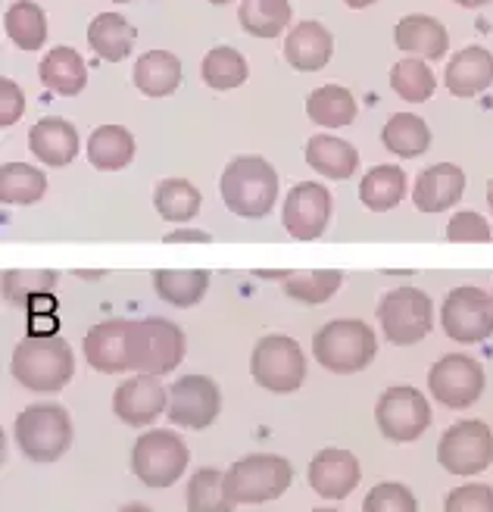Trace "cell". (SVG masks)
<instances>
[{
    "mask_svg": "<svg viewBox=\"0 0 493 512\" xmlns=\"http://www.w3.org/2000/svg\"><path fill=\"white\" fill-rule=\"evenodd\" d=\"M88 366L103 375L128 372V319H107L85 335Z\"/></svg>",
    "mask_w": 493,
    "mask_h": 512,
    "instance_id": "19",
    "label": "cell"
},
{
    "mask_svg": "<svg viewBox=\"0 0 493 512\" xmlns=\"http://www.w3.org/2000/svg\"><path fill=\"white\" fill-rule=\"evenodd\" d=\"M219 194L235 216L263 219L275 207L278 172L263 157H235L222 169Z\"/></svg>",
    "mask_w": 493,
    "mask_h": 512,
    "instance_id": "2",
    "label": "cell"
},
{
    "mask_svg": "<svg viewBox=\"0 0 493 512\" xmlns=\"http://www.w3.org/2000/svg\"><path fill=\"white\" fill-rule=\"evenodd\" d=\"M169 406V391L157 381V375H135L122 381L113 394V413L132 428H147L157 422Z\"/></svg>",
    "mask_w": 493,
    "mask_h": 512,
    "instance_id": "16",
    "label": "cell"
},
{
    "mask_svg": "<svg viewBox=\"0 0 493 512\" xmlns=\"http://www.w3.org/2000/svg\"><path fill=\"white\" fill-rule=\"evenodd\" d=\"M356 97L341 85L316 88L306 100V116L322 128H344L356 119Z\"/></svg>",
    "mask_w": 493,
    "mask_h": 512,
    "instance_id": "33",
    "label": "cell"
},
{
    "mask_svg": "<svg viewBox=\"0 0 493 512\" xmlns=\"http://www.w3.org/2000/svg\"><path fill=\"white\" fill-rule=\"evenodd\" d=\"M247 60L238 54L235 47H213L210 54L203 57L200 75L203 82L210 85L213 91H231L241 88L247 82Z\"/></svg>",
    "mask_w": 493,
    "mask_h": 512,
    "instance_id": "38",
    "label": "cell"
},
{
    "mask_svg": "<svg viewBox=\"0 0 493 512\" xmlns=\"http://www.w3.org/2000/svg\"><path fill=\"white\" fill-rule=\"evenodd\" d=\"M313 512H337V509H313Z\"/></svg>",
    "mask_w": 493,
    "mask_h": 512,
    "instance_id": "52",
    "label": "cell"
},
{
    "mask_svg": "<svg viewBox=\"0 0 493 512\" xmlns=\"http://www.w3.org/2000/svg\"><path fill=\"white\" fill-rule=\"evenodd\" d=\"M487 207H490V213H493V178L487 182Z\"/></svg>",
    "mask_w": 493,
    "mask_h": 512,
    "instance_id": "49",
    "label": "cell"
},
{
    "mask_svg": "<svg viewBox=\"0 0 493 512\" xmlns=\"http://www.w3.org/2000/svg\"><path fill=\"white\" fill-rule=\"evenodd\" d=\"M7 35L16 47L22 50H41L47 41V16L32 0H19L4 16Z\"/></svg>",
    "mask_w": 493,
    "mask_h": 512,
    "instance_id": "36",
    "label": "cell"
},
{
    "mask_svg": "<svg viewBox=\"0 0 493 512\" xmlns=\"http://www.w3.org/2000/svg\"><path fill=\"white\" fill-rule=\"evenodd\" d=\"M238 19L253 38H278L291 25V4L288 0H244Z\"/></svg>",
    "mask_w": 493,
    "mask_h": 512,
    "instance_id": "34",
    "label": "cell"
},
{
    "mask_svg": "<svg viewBox=\"0 0 493 512\" xmlns=\"http://www.w3.org/2000/svg\"><path fill=\"white\" fill-rule=\"evenodd\" d=\"M29 147L41 163L60 169V166H69L75 157H79V132H75V125L66 119L47 116V119L32 125Z\"/></svg>",
    "mask_w": 493,
    "mask_h": 512,
    "instance_id": "21",
    "label": "cell"
},
{
    "mask_svg": "<svg viewBox=\"0 0 493 512\" xmlns=\"http://www.w3.org/2000/svg\"><path fill=\"white\" fill-rule=\"evenodd\" d=\"M378 322L384 338L397 347H412L428 338L434 325V306L431 297L419 288H394L387 291L378 303Z\"/></svg>",
    "mask_w": 493,
    "mask_h": 512,
    "instance_id": "7",
    "label": "cell"
},
{
    "mask_svg": "<svg viewBox=\"0 0 493 512\" xmlns=\"http://www.w3.org/2000/svg\"><path fill=\"white\" fill-rule=\"evenodd\" d=\"M444 512H493L490 484H459L444 500Z\"/></svg>",
    "mask_w": 493,
    "mask_h": 512,
    "instance_id": "42",
    "label": "cell"
},
{
    "mask_svg": "<svg viewBox=\"0 0 493 512\" xmlns=\"http://www.w3.org/2000/svg\"><path fill=\"white\" fill-rule=\"evenodd\" d=\"M135 85L144 97H169L181 85V60L169 50H147L135 63Z\"/></svg>",
    "mask_w": 493,
    "mask_h": 512,
    "instance_id": "27",
    "label": "cell"
},
{
    "mask_svg": "<svg viewBox=\"0 0 493 512\" xmlns=\"http://www.w3.org/2000/svg\"><path fill=\"white\" fill-rule=\"evenodd\" d=\"M344 4H347L350 10H366V7L375 4V0H344Z\"/></svg>",
    "mask_w": 493,
    "mask_h": 512,
    "instance_id": "46",
    "label": "cell"
},
{
    "mask_svg": "<svg viewBox=\"0 0 493 512\" xmlns=\"http://www.w3.org/2000/svg\"><path fill=\"white\" fill-rule=\"evenodd\" d=\"M447 338L459 344H481L493 335V297L481 288H453L440 306Z\"/></svg>",
    "mask_w": 493,
    "mask_h": 512,
    "instance_id": "12",
    "label": "cell"
},
{
    "mask_svg": "<svg viewBox=\"0 0 493 512\" xmlns=\"http://www.w3.org/2000/svg\"><path fill=\"white\" fill-rule=\"evenodd\" d=\"M453 4H459V7H484V4H493V0H453Z\"/></svg>",
    "mask_w": 493,
    "mask_h": 512,
    "instance_id": "47",
    "label": "cell"
},
{
    "mask_svg": "<svg viewBox=\"0 0 493 512\" xmlns=\"http://www.w3.org/2000/svg\"><path fill=\"white\" fill-rule=\"evenodd\" d=\"M153 288L157 294L172 303L188 310V306H197L210 288V272L206 269H157L153 272Z\"/></svg>",
    "mask_w": 493,
    "mask_h": 512,
    "instance_id": "30",
    "label": "cell"
},
{
    "mask_svg": "<svg viewBox=\"0 0 493 512\" xmlns=\"http://www.w3.org/2000/svg\"><path fill=\"white\" fill-rule=\"evenodd\" d=\"M428 388L437 403L447 409H465L484 394V366L475 356L465 353H447L431 366Z\"/></svg>",
    "mask_w": 493,
    "mask_h": 512,
    "instance_id": "14",
    "label": "cell"
},
{
    "mask_svg": "<svg viewBox=\"0 0 493 512\" xmlns=\"http://www.w3.org/2000/svg\"><path fill=\"white\" fill-rule=\"evenodd\" d=\"M110 4H132V0H110Z\"/></svg>",
    "mask_w": 493,
    "mask_h": 512,
    "instance_id": "51",
    "label": "cell"
},
{
    "mask_svg": "<svg viewBox=\"0 0 493 512\" xmlns=\"http://www.w3.org/2000/svg\"><path fill=\"white\" fill-rule=\"evenodd\" d=\"M25 113V97L22 88L13 79H0V125H13Z\"/></svg>",
    "mask_w": 493,
    "mask_h": 512,
    "instance_id": "44",
    "label": "cell"
},
{
    "mask_svg": "<svg viewBox=\"0 0 493 512\" xmlns=\"http://www.w3.org/2000/svg\"><path fill=\"white\" fill-rule=\"evenodd\" d=\"M206 4H213V7H225V4H231V0H206Z\"/></svg>",
    "mask_w": 493,
    "mask_h": 512,
    "instance_id": "50",
    "label": "cell"
},
{
    "mask_svg": "<svg viewBox=\"0 0 493 512\" xmlns=\"http://www.w3.org/2000/svg\"><path fill=\"white\" fill-rule=\"evenodd\" d=\"M135 157V138L122 125H100L88 138V160L100 172H119Z\"/></svg>",
    "mask_w": 493,
    "mask_h": 512,
    "instance_id": "28",
    "label": "cell"
},
{
    "mask_svg": "<svg viewBox=\"0 0 493 512\" xmlns=\"http://www.w3.org/2000/svg\"><path fill=\"white\" fill-rule=\"evenodd\" d=\"M378 353L375 331L359 319H334L313 335V356L334 375H353L369 369Z\"/></svg>",
    "mask_w": 493,
    "mask_h": 512,
    "instance_id": "3",
    "label": "cell"
},
{
    "mask_svg": "<svg viewBox=\"0 0 493 512\" xmlns=\"http://www.w3.org/2000/svg\"><path fill=\"white\" fill-rule=\"evenodd\" d=\"M344 281V272L337 269H313V272H291L284 278V294L294 297L297 303H306V306H319L325 303L328 297L337 294Z\"/></svg>",
    "mask_w": 493,
    "mask_h": 512,
    "instance_id": "39",
    "label": "cell"
},
{
    "mask_svg": "<svg viewBox=\"0 0 493 512\" xmlns=\"http://www.w3.org/2000/svg\"><path fill=\"white\" fill-rule=\"evenodd\" d=\"M490 297H493V294H490Z\"/></svg>",
    "mask_w": 493,
    "mask_h": 512,
    "instance_id": "53",
    "label": "cell"
},
{
    "mask_svg": "<svg viewBox=\"0 0 493 512\" xmlns=\"http://www.w3.org/2000/svg\"><path fill=\"white\" fill-rule=\"evenodd\" d=\"M359 484V459L350 450L325 447L309 463V488L325 500H344Z\"/></svg>",
    "mask_w": 493,
    "mask_h": 512,
    "instance_id": "17",
    "label": "cell"
},
{
    "mask_svg": "<svg viewBox=\"0 0 493 512\" xmlns=\"http://www.w3.org/2000/svg\"><path fill=\"white\" fill-rule=\"evenodd\" d=\"M75 375L72 347L60 335H32L13 350V378L38 394L63 391Z\"/></svg>",
    "mask_w": 493,
    "mask_h": 512,
    "instance_id": "1",
    "label": "cell"
},
{
    "mask_svg": "<svg viewBox=\"0 0 493 512\" xmlns=\"http://www.w3.org/2000/svg\"><path fill=\"white\" fill-rule=\"evenodd\" d=\"M394 41L400 50H406V54H419L425 60L447 57V47H450V35L444 25H440L434 16H419V13H412L397 22Z\"/></svg>",
    "mask_w": 493,
    "mask_h": 512,
    "instance_id": "23",
    "label": "cell"
},
{
    "mask_svg": "<svg viewBox=\"0 0 493 512\" xmlns=\"http://www.w3.org/2000/svg\"><path fill=\"white\" fill-rule=\"evenodd\" d=\"M306 163L331 182H344L359 169V150L334 135H316L306 144Z\"/></svg>",
    "mask_w": 493,
    "mask_h": 512,
    "instance_id": "26",
    "label": "cell"
},
{
    "mask_svg": "<svg viewBox=\"0 0 493 512\" xmlns=\"http://www.w3.org/2000/svg\"><path fill=\"white\" fill-rule=\"evenodd\" d=\"M153 207L166 222H188L200 213L203 197L188 178H166L153 191Z\"/></svg>",
    "mask_w": 493,
    "mask_h": 512,
    "instance_id": "35",
    "label": "cell"
},
{
    "mask_svg": "<svg viewBox=\"0 0 493 512\" xmlns=\"http://www.w3.org/2000/svg\"><path fill=\"white\" fill-rule=\"evenodd\" d=\"M135 25L119 13H100L88 25V44L91 50L107 63H122L135 47Z\"/></svg>",
    "mask_w": 493,
    "mask_h": 512,
    "instance_id": "24",
    "label": "cell"
},
{
    "mask_svg": "<svg viewBox=\"0 0 493 512\" xmlns=\"http://www.w3.org/2000/svg\"><path fill=\"white\" fill-rule=\"evenodd\" d=\"M219 413H222V391L213 378L185 375L172 381L169 406H166V416L172 425L203 431L219 419Z\"/></svg>",
    "mask_w": 493,
    "mask_h": 512,
    "instance_id": "13",
    "label": "cell"
},
{
    "mask_svg": "<svg viewBox=\"0 0 493 512\" xmlns=\"http://www.w3.org/2000/svg\"><path fill=\"white\" fill-rule=\"evenodd\" d=\"M334 54V38L322 22H297L294 32L284 41V57L297 72H319L328 66Z\"/></svg>",
    "mask_w": 493,
    "mask_h": 512,
    "instance_id": "20",
    "label": "cell"
},
{
    "mask_svg": "<svg viewBox=\"0 0 493 512\" xmlns=\"http://www.w3.org/2000/svg\"><path fill=\"white\" fill-rule=\"evenodd\" d=\"M185 360V331L169 319H128V369L169 375Z\"/></svg>",
    "mask_w": 493,
    "mask_h": 512,
    "instance_id": "4",
    "label": "cell"
},
{
    "mask_svg": "<svg viewBox=\"0 0 493 512\" xmlns=\"http://www.w3.org/2000/svg\"><path fill=\"white\" fill-rule=\"evenodd\" d=\"M250 372L259 388L272 394H294L306 378V356L288 335H266L253 347Z\"/></svg>",
    "mask_w": 493,
    "mask_h": 512,
    "instance_id": "8",
    "label": "cell"
},
{
    "mask_svg": "<svg viewBox=\"0 0 493 512\" xmlns=\"http://www.w3.org/2000/svg\"><path fill=\"white\" fill-rule=\"evenodd\" d=\"M437 463L450 475H478L493 463V431L481 419H465L444 431L437 444Z\"/></svg>",
    "mask_w": 493,
    "mask_h": 512,
    "instance_id": "10",
    "label": "cell"
},
{
    "mask_svg": "<svg viewBox=\"0 0 493 512\" xmlns=\"http://www.w3.org/2000/svg\"><path fill=\"white\" fill-rule=\"evenodd\" d=\"M447 241L453 244H487L493 241V232H490V222L481 216V213H469V210H462L450 219L447 225Z\"/></svg>",
    "mask_w": 493,
    "mask_h": 512,
    "instance_id": "43",
    "label": "cell"
},
{
    "mask_svg": "<svg viewBox=\"0 0 493 512\" xmlns=\"http://www.w3.org/2000/svg\"><path fill=\"white\" fill-rule=\"evenodd\" d=\"M119 512H153L150 506H144V503H128V506H122Z\"/></svg>",
    "mask_w": 493,
    "mask_h": 512,
    "instance_id": "48",
    "label": "cell"
},
{
    "mask_svg": "<svg viewBox=\"0 0 493 512\" xmlns=\"http://www.w3.org/2000/svg\"><path fill=\"white\" fill-rule=\"evenodd\" d=\"M384 147L394 153V157H422V153L431 147V128L422 116L415 113H397L387 119L384 132H381Z\"/></svg>",
    "mask_w": 493,
    "mask_h": 512,
    "instance_id": "31",
    "label": "cell"
},
{
    "mask_svg": "<svg viewBox=\"0 0 493 512\" xmlns=\"http://www.w3.org/2000/svg\"><path fill=\"white\" fill-rule=\"evenodd\" d=\"M188 512H235L225 475L219 469H197L188 481Z\"/></svg>",
    "mask_w": 493,
    "mask_h": 512,
    "instance_id": "37",
    "label": "cell"
},
{
    "mask_svg": "<svg viewBox=\"0 0 493 512\" xmlns=\"http://www.w3.org/2000/svg\"><path fill=\"white\" fill-rule=\"evenodd\" d=\"M331 219V191L319 182H300L284 197L281 222L288 235L297 241H316L328 228Z\"/></svg>",
    "mask_w": 493,
    "mask_h": 512,
    "instance_id": "15",
    "label": "cell"
},
{
    "mask_svg": "<svg viewBox=\"0 0 493 512\" xmlns=\"http://www.w3.org/2000/svg\"><path fill=\"white\" fill-rule=\"evenodd\" d=\"M166 244H178V241H210V235H206V232H172V235H166L163 238Z\"/></svg>",
    "mask_w": 493,
    "mask_h": 512,
    "instance_id": "45",
    "label": "cell"
},
{
    "mask_svg": "<svg viewBox=\"0 0 493 512\" xmlns=\"http://www.w3.org/2000/svg\"><path fill=\"white\" fill-rule=\"evenodd\" d=\"M132 469L147 488H169L188 469V447L175 431H147L135 441Z\"/></svg>",
    "mask_w": 493,
    "mask_h": 512,
    "instance_id": "9",
    "label": "cell"
},
{
    "mask_svg": "<svg viewBox=\"0 0 493 512\" xmlns=\"http://www.w3.org/2000/svg\"><path fill=\"white\" fill-rule=\"evenodd\" d=\"M362 512H419V500L406 488V484L397 481H384L375 484V488L362 500Z\"/></svg>",
    "mask_w": 493,
    "mask_h": 512,
    "instance_id": "41",
    "label": "cell"
},
{
    "mask_svg": "<svg viewBox=\"0 0 493 512\" xmlns=\"http://www.w3.org/2000/svg\"><path fill=\"white\" fill-rule=\"evenodd\" d=\"M16 447L32 463H57L72 447V419L66 406L57 403H32L16 416Z\"/></svg>",
    "mask_w": 493,
    "mask_h": 512,
    "instance_id": "5",
    "label": "cell"
},
{
    "mask_svg": "<svg viewBox=\"0 0 493 512\" xmlns=\"http://www.w3.org/2000/svg\"><path fill=\"white\" fill-rule=\"evenodd\" d=\"M41 82L47 91H54L60 97H75L82 94L88 85V66L85 60L75 54L72 47H54L47 50V57L41 60Z\"/></svg>",
    "mask_w": 493,
    "mask_h": 512,
    "instance_id": "25",
    "label": "cell"
},
{
    "mask_svg": "<svg viewBox=\"0 0 493 512\" xmlns=\"http://www.w3.org/2000/svg\"><path fill=\"white\" fill-rule=\"evenodd\" d=\"M375 422L387 441L409 444L419 441L431 425V406L422 397V391L409 388V384H397V388H387L378 397L375 406Z\"/></svg>",
    "mask_w": 493,
    "mask_h": 512,
    "instance_id": "11",
    "label": "cell"
},
{
    "mask_svg": "<svg viewBox=\"0 0 493 512\" xmlns=\"http://www.w3.org/2000/svg\"><path fill=\"white\" fill-rule=\"evenodd\" d=\"M391 88L406 100V104H422V100H428L434 94L437 79L428 69V63L406 57L391 69Z\"/></svg>",
    "mask_w": 493,
    "mask_h": 512,
    "instance_id": "40",
    "label": "cell"
},
{
    "mask_svg": "<svg viewBox=\"0 0 493 512\" xmlns=\"http://www.w3.org/2000/svg\"><path fill=\"white\" fill-rule=\"evenodd\" d=\"M47 194V178L29 163H4L0 166V203L7 207H32Z\"/></svg>",
    "mask_w": 493,
    "mask_h": 512,
    "instance_id": "32",
    "label": "cell"
},
{
    "mask_svg": "<svg viewBox=\"0 0 493 512\" xmlns=\"http://www.w3.org/2000/svg\"><path fill=\"white\" fill-rule=\"evenodd\" d=\"M291 481H294V466L284 456H272V453L244 456L225 472L231 500L247 506L278 500L291 488Z\"/></svg>",
    "mask_w": 493,
    "mask_h": 512,
    "instance_id": "6",
    "label": "cell"
},
{
    "mask_svg": "<svg viewBox=\"0 0 493 512\" xmlns=\"http://www.w3.org/2000/svg\"><path fill=\"white\" fill-rule=\"evenodd\" d=\"M465 194V172L453 163H437L419 175L412 188V203L419 213H444L462 200Z\"/></svg>",
    "mask_w": 493,
    "mask_h": 512,
    "instance_id": "18",
    "label": "cell"
},
{
    "mask_svg": "<svg viewBox=\"0 0 493 512\" xmlns=\"http://www.w3.org/2000/svg\"><path fill=\"white\" fill-rule=\"evenodd\" d=\"M406 197V172L400 166H375L366 172V178L359 182V200L362 207H369L372 213H387Z\"/></svg>",
    "mask_w": 493,
    "mask_h": 512,
    "instance_id": "29",
    "label": "cell"
},
{
    "mask_svg": "<svg viewBox=\"0 0 493 512\" xmlns=\"http://www.w3.org/2000/svg\"><path fill=\"white\" fill-rule=\"evenodd\" d=\"M447 91L453 97H478L493 85V54L484 47H465L447 63Z\"/></svg>",
    "mask_w": 493,
    "mask_h": 512,
    "instance_id": "22",
    "label": "cell"
}]
</instances>
